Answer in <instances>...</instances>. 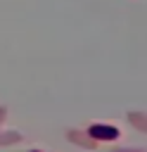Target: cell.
Returning <instances> with one entry per match:
<instances>
[{
    "mask_svg": "<svg viewBox=\"0 0 147 152\" xmlns=\"http://www.w3.org/2000/svg\"><path fill=\"white\" fill-rule=\"evenodd\" d=\"M95 133H97V135H102V138H107V135H114V131H111V128H109V131H107V128H95Z\"/></svg>",
    "mask_w": 147,
    "mask_h": 152,
    "instance_id": "cell-1",
    "label": "cell"
}]
</instances>
